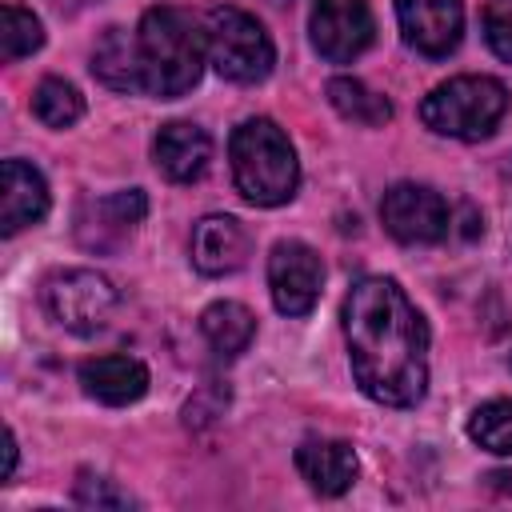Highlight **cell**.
<instances>
[{
	"label": "cell",
	"instance_id": "cell-8",
	"mask_svg": "<svg viewBox=\"0 0 512 512\" xmlns=\"http://www.w3.org/2000/svg\"><path fill=\"white\" fill-rule=\"evenodd\" d=\"M324 264L304 240H280L268 256V292L276 312L284 316H308L320 300Z\"/></svg>",
	"mask_w": 512,
	"mask_h": 512
},
{
	"label": "cell",
	"instance_id": "cell-13",
	"mask_svg": "<svg viewBox=\"0 0 512 512\" xmlns=\"http://www.w3.org/2000/svg\"><path fill=\"white\" fill-rule=\"evenodd\" d=\"M296 472L304 476V484L320 496H340L356 484V452L344 440H328V436H308L296 448Z\"/></svg>",
	"mask_w": 512,
	"mask_h": 512
},
{
	"label": "cell",
	"instance_id": "cell-7",
	"mask_svg": "<svg viewBox=\"0 0 512 512\" xmlns=\"http://www.w3.org/2000/svg\"><path fill=\"white\" fill-rule=\"evenodd\" d=\"M380 220L400 244H436L452 232V208L428 184H392L380 200Z\"/></svg>",
	"mask_w": 512,
	"mask_h": 512
},
{
	"label": "cell",
	"instance_id": "cell-12",
	"mask_svg": "<svg viewBox=\"0 0 512 512\" xmlns=\"http://www.w3.org/2000/svg\"><path fill=\"white\" fill-rule=\"evenodd\" d=\"M80 388H84V396H92L108 408H124L148 392V368L136 356H120V352L92 356L80 364Z\"/></svg>",
	"mask_w": 512,
	"mask_h": 512
},
{
	"label": "cell",
	"instance_id": "cell-5",
	"mask_svg": "<svg viewBox=\"0 0 512 512\" xmlns=\"http://www.w3.org/2000/svg\"><path fill=\"white\" fill-rule=\"evenodd\" d=\"M204 48H208V64L232 84H256L276 64V48L264 24L232 4L212 8L204 16Z\"/></svg>",
	"mask_w": 512,
	"mask_h": 512
},
{
	"label": "cell",
	"instance_id": "cell-21",
	"mask_svg": "<svg viewBox=\"0 0 512 512\" xmlns=\"http://www.w3.org/2000/svg\"><path fill=\"white\" fill-rule=\"evenodd\" d=\"M40 44H44L40 20H36L32 12L8 4V8L0 12V60H4V64L24 60V56H32Z\"/></svg>",
	"mask_w": 512,
	"mask_h": 512
},
{
	"label": "cell",
	"instance_id": "cell-23",
	"mask_svg": "<svg viewBox=\"0 0 512 512\" xmlns=\"http://www.w3.org/2000/svg\"><path fill=\"white\" fill-rule=\"evenodd\" d=\"M76 504H84V508H132V496L124 488H116V480L84 472L76 480Z\"/></svg>",
	"mask_w": 512,
	"mask_h": 512
},
{
	"label": "cell",
	"instance_id": "cell-17",
	"mask_svg": "<svg viewBox=\"0 0 512 512\" xmlns=\"http://www.w3.org/2000/svg\"><path fill=\"white\" fill-rule=\"evenodd\" d=\"M200 332L220 356H240L256 336V316L236 300H216L200 312Z\"/></svg>",
	"mask_w": 512,
	"mask_h": 512
},
{
	"label": "cell",
	"instance_id": "cell-28",
	"mask_svg": "<svg viewBox=\"0 0 512 512\" xmlns=\"http://www.w3.org/2000/svg\"><path fill=\"white\" fill-rule=\"evenodd\" d=\"M508 4H512V0H508Z\"/></svg>",
	"mask_w": 512,
	"mask_h": 512
},
{
	"label": "cell",
	"instance_id": "cell-1",
	"mask_svg": "<svg viewBox=\"0 0 512 512\" xmlns=\"http://www.w3.org/2000/svg\"><path fill=\"white\" fill-rule=\"evenodd\" d=\"M340 320L360 392L388 408H412L428 388V324L404 288L364 276L348 288Z\"/></svg>",
	"mask_w": 512,
	"mask_h": 512
},
{
	"label": "cell",
	"instance_id": "cell-6",
	"mask_svg": "<svg viewBox=\"0 0 512 512\" xmlns=\"http://www.w3.org/2000/svg\"><path fill=\"white\" fill-rule=\"evenodd\" d=\"M116 288L108 276L92 272V268H68L44 280V308L48 316L76 332V336H96L108 328V320L116 316Z\"/></svg>",
	"mask_w": 512,
	"mask_h": 512
},
{
	"label": "cell",
	"instance_id": "cell-3",
	"mask_svg": "<svg viewBox=\"0 0 512 512\" xmlns=\"http://www.w3.org/2000/svg\"><path fill=\"white\" fill-rule=\"evenodd\" d=\"M228 156H232V180L248 204L276 208L296 196L300 160L284 128H276V120L268 116L244 120L228 140Z\"/></svg>",
	"mask_w": 512,
	"mask_h": 512
},
{
	"label": "cell",
	"instance_id": "cell-4",
	"mask_svg": "<svg viewBox=\"0 0 512 512\" xmlns=\"http://www.w3.org/2000/svg\"><path fill=\"white\" fill-rule=\"evenodd\" d=\"M508 112V88L492 76H452L436 84L424 104L420 120L436 136L452 140H484Z\"/></svg>",
	"mask_w": 512,
	"mask_h": 512
},
{
	"label": "cell",
	"instance_id": "cell-19",
	"mask_svg": "<svg viewBox=\"0 0 512 512\" xmlns=\"http://www.w3.org/2000/svg\"><path fill=\"white\" fill-rule=\"evenodd\" d=\"M32 112L48 128H72L84 116V96L76 92V84L60 80V76H48L32 92Z\"/></svg>",
	"mask_w": 512,
	"mask_h": 512
},
{
	"label": "cell",
	"instance_id": "cell-14",
	"mask_svg": "<svg viewBox=\"0 0 512 512\" xmlns=\"http://www.w3.org/2000/svg\"><path fill=\"white\" fill-rule=\"evenodd\" d=\"M44 212H48L44 176L24 160H4V168H0V228H4V236H16L20 228L44 220Z\"/></svg>",
	"mask_w": 512,
	"mask_h": 512
},
{
	"label": "cell",
	"instance_id": "cell-10",
	"mask_svg": "<svg viewBox=\"0 0 512 512\" xmlns=\"http://www.w3.org/2000/svg\"><path fill=\"white\" fill-rule=\"evenodd\" d=\"M396 20L408 48H416L428 60H444L460 44L464 4L460 0H396Z\"/></svg>",
	"mask_w": 512,
	"mask_h": 512
},
{
	"label": "cell",
	"instance_id": "cell-20",
	"mask_svg": "<svg viewBox=\"0 0 512 512\" xmlns=\"http://www.w3.org/2000/svg\"><path fill=\"white\" fill-rule=\"evenodd\" d=\"M468 436L496 456H512V396L488 400L468 416Z\"/></svg>",
	"mask_w": 512,
	"mask_h": 512
},
{
	"label": "cell",
	"instance_id": "cell-26",
	"mask_svg": "<svg viewBox=\"0 0 512 512\" xmlns=\"http://www.w3.org/2000/svg\"><path fill=\"white\" fill-rule=\"evenodd\" d=\"M488 480H492L496 488H504V492H512V472H492Z\"/></svg>",
	"mask_w": 512,
	"mask_h": 512
},
{
	"label": "cell",
	"instance_id": "cell-24",
	"mask_svg": "<svg viewBox=\"0 0 512 512\" xmlns=\"http://www.w3.org/2000/svg\"><path fill=\"white\" fill-rule=\"evenodd\" d=\"M484 40H488V48H492L500 60L512 64V4L484 12Z\"/></svg>",
	"mask_w": 512,
	"mask_h": 512
},
{
	"label": "cell",
	"instance_id": "cell-22",
	"mask_svg": "<svg viewBox=\"0 0 512 512\" xmlns=\"http://www.w3.org/2000/svg\"><path fill=\"white\" fill-rule=\"evenodd\" d=\"M96 212H100L116 232H128L132 224H140V220H144L148 200H144V192H140V188H124V192H112L108 200H100V204H96Z\"/></svg>",
	"mask_w": 512,
	"mask_h": 512
},
{
	"label": "cell",
	"instance_id": "cell-27",
	"mask_svg": "<svg viewBox=\"0 0 512 512\" xmlns=\"http://www.w3.org/2000/svg\"><path fill=\"white\" fill-rule=\"evenodd\" d=\"M60 4H88V0H60Z\"/></svg>",
	"mask_w": 512,
	"mask_h": 512
},
{
	"label": "cell",
	"instance_id": "cell-25",
	"mask_svg": "<svg viewBox=\"0 0 512 512\" xmlns=\"http://www.w3.org/2000/svg\"><path fill=\"white\" fill-rule=\"evenodd\" d=\"M12 472H16V436L8 432L4 436V480H12Z\"/></svg>",
	"mask_w": 512,
	"mask_h": 512
},
{
	"label": "cell",
	"instance_id": "cell-9",
	"mask_svg": "<svg viewBox=\"0 0 512 512\" xmlns=\"http://www.w3.org/2000/svg\"><path fill=\"white\" fill-rule=\"evenodd\" d=\"M308 32H312V48L324 60L348 64L372 44L376 20H372L368 0H316Z\"/></svg>",
	"mask_w": 512,
	"mask_h": 512
},
{
	"label": "cell",
	"instance_id": "cell-2",
	"mask_svg": "<svg viewBox=\"0 0 512 512\" xmlns=\"http://www.w3.org/2000/svg\"><path fill=\"white\" fill-rule=\"evenodd\" d=\"M140 60H144V92L160 100H176L192 92L208 64L204 28L180 8H148L136 28Z\"/></svg>",
	"mask_w": 512,
	"mask_h": 512
},
{
	"label": "cell",
	"instance_id": "cell-15",
	"mask_svg": "<svg viewBox=\"0 0 512 512\" xmlns=\"http://www.w3.org/2000/svg\"><path fill=\"white\" fill-rule=\"evenodd\" d=\"M248 260V232L236 216H204L192 228V264L204 276H228Z\"/></svg>",
	"mask_w": 512,
	"mask_h": 512
},
{
	"label": "cell",
	"instance_id": "cell-11",
	"mask_svg": "<svg viewBox=\"0 0 512 512\" xmlns=\"http://www.w3.org/2000/svg\"><path fill=\"white\" fill-rule=\"evenodd\" d=\"M152 156H156V168L168 180L192 184V180H200L208 172L212 136L192 120H168V124H160V132L152 140Z\"/></svg>",
	"mask_w": 512,
	"mask_h": 512
},
{
	"label": "cell",
	"instance_id": "cell-18",
	"mask_svg": "<svg viewBox=\"0 0 512 512\" xmlns=\"http://www.w3.org/2000/svg\"><path fill=\"white\" fill-rule=\"evenodd\" d=\"M324 92H328V104L360 128H384L392 120V104L356 76H332Z\"/></svg>",
	"mask_w": 512,
	"mask_h": 512
},
{
	"label": "cell",
	"instance_id": "cell-16",
	"mask_svg": "<svg viewBox=\"0 0 512 512\" xmlns=\"http://www.w3.org/2000/svg\"><path fill=\"white\" fill-rule=\"evenodd\" d=\"M92 76L112 92H144V60L136 32L108 28L92 48Z\"/></svg>",
	"mask_w": 512,
	"mask_h": 512
}]
</instances>
